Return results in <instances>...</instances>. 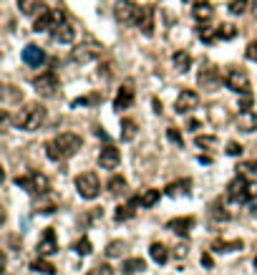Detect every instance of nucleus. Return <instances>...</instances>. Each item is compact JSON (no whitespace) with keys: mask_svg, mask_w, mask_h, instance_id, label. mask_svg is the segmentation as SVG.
<instances>
[{"mask_svg":"<svg viewBox=\"0 0 257 275\" xmlns=\"http://www.w3.org/2000/svg\"><path fill=\"white\" fill-rule=\"evenodd\" d=\"M81 137L79 134H73V132H63L61 137L46 141V154H48V159L53 162H61V159H71L73 154H76L81 149Z\"/></svg>","mask_w":257,"mask_h":275,"instance_id":"1","label":"nucleus"},{"mask_svg":"<svg viewBox=\"0 0 257 275\" xmlns=\"http://www.w3.org/2000/svg\"><path fill=\"white\" fill-rule=\"evenodd\" d=\"M13 122H15V127L23 129V132H35V129H41L43 122H46V109H43V104L30 101V104H25L23 109H18V114H15Z\"/></svg>","mask_w":257,"mask_h":275,"instance_id":"2","label":"nucleus"},{"mask_svg":"<svg viewBox=\"0 0 257 275\" xmlns=\"http://www.w3.org/2000/svg\"><path fill=\"white\" fill-rule=\"evenodd\" d=\"M257 192V187H252V182L247 179V177H242V174H237L230 184H227V197H230V202H235V205H245V202H250V197Z\"/></svg>","mask_w":257,"mask_h":275,"instance_id":"3","label":"nucleus"},{"mask_svg":"<svg viewBox=\"0 0 257 275\" xmlns=\"http://www.w3.org/2000/svg\"><path fill=\"white\" fill-rule=\"evenodd\" d=\"M15 184L28 189L30 194H48V189H51V179L41 172H28L23 177H15Z\"/></svg>","mask_w":257,"mask_h":275,"instance_id":"4","label":"nucleus"},{"mask_svg":"<svg viewBox=\"0 0 257 275\" xmlns=\"http://www.w3.org/2000/svg\"><path fill=\"white\" fill-rule=\"evenodd\" d=\"M76 192L81 194L84 200H96L98 192H101V182L96 172H84L76 177Z\"/></svg>","mask_w":257,"mask_h":275,"instance_id":"5","label":"nucleus"},{"mask_svg":"<svg viewBox=\"0 0 257 275\" xmlns=\"http://www.w3.org/2000/svg\"><path fill=\"white\" fill-rule=\"evenodd\" d=\"M98 56H101V43H96L93 38L79 43L76 48L71 51V61L73 63H88V61H96Z\"/></svg>","mask_w":257,"mask_h":275,"instance_id":"6","label":"nucleus"},{"mask_svg":"<svg viewBox=\"0 0 257 275\" xmlns=\"http://www.w3.org/2000/svg\"><path fill=\"white\" fill-rule=\"evenodd\" d=\"M225 86L235 94H250V76L242 68H230L225 73Z\"/></svg>","mask_w":257,"mask_h":275,"instance_id":"7","label":"nucleus"},{"mask_svg":"<svg viewBox=\"0 0 257 275\" xmlns=\"http://www.w3.org/2000/svg\"><path fill=\"white\" fill-rule=\"evenodd\" d=\"M33 89L38 91L41 96H46V99L56 96V91H58V78H56V73H53V71H46V73H41V76H35V78H33Z\"/></svg>","mask_w":257,"mask_h":275,"instance_id":"8","label":"nucleus"},{"mask_svg":"<svg viewBox=\"0 0 257 275\" xmlns=\"http://www.w3.org/2000/svg\"><path fill=\"white\" fill-rule=\"evenodd\" d=\"M136 25L144 35H154V28H157V8L154 5H141L139 10V18H136Z\"/></svg>","mask_w":257,"mask_h":275,"instance_id":"9","label":"nucleus"},{"mask_svg":"<svg viewBox=\"0 0 257 275\" xmlns=\"http://www.w3.org/2000/svg\"><path fill=\"white\" fill-rule=\"evenodd\" d=\"M139 5L131 3V0H116V5H114V15L119 23H136L139 18Z\"/></svg>","mask_w":257,"mask_h":275,"instance_id":"10","label":"nucleus"},{"mask_svg":"<svg viewBox=\"0 0 257 275\" xmlns=\"http://www.w3.org/2000/svg\"><path fill=\"white\" fill-rule=\"evenodd\" d=\"M61 20H66V15L61 13V10H43L41 15H38V20H35V25H33V30L35 33H46V30H53Z\"/></svg>","mask_w":257,"mask_h":275,"instance_id":"11","label":"nucleus"},{"mask_svg":"<svg viewBox=\"0 0 257 275\" xmlns=\"http://www.w3.org/2000/svg\"><path fill=\"white\" fill-rule=\"evenodd\" d=\"M197 106H199V94L192 91V89H181V94L176 96L174 109H176L179 114H189V111H194Z\"/></svg>","mask_w":257,"mask_h":275,"instance_id":"12","label":"nucleus"},{"mask_svg":"<svg viewBox=\"0 0 257 275\" xmlns=\"http://www.w3.org/2000/svg\"><path fill=\"white\" fill-rule=\"evenodd\" d=\"M53 253H58V240H56V230L53 227H46L41 240H38V255L41 258H51Z\"/></svg>","mask_w":257,"mask_h":275,"instance_id":"13","label":"nucleus"},{"mask_svg":"<svg viewBox=\"0 0 257 275\" xmlns=\"http://www.w3.org/2000/svg\"><path fill=\"white\" fill-rule=\"evenodd\" d=\"M98 164H101L103 169H116V167L121 164V151H119L116 146H111V144H106V146L98 151Z\"/></svg>","mask_w":257,"mask_h":275,"instance_id":"14","label":"nucleus"},{"mask_svg":"<svg viewBox=\"0 0 257 275\" xmlns=\"http://www.w3.org/2000/svg\"><path fill=\"white\" fill-rule=\"evenodd\" d=\"M134 104V84L131 81H124L121 89L116 91V99H114V109L116 111H124Z\"/></svg>","mask_w":257,"mask_h":275,"instance_id":"15","label":"nucleus"},{"mask_svg":"<svg viewBox=\"0 0 257 275\" xmlns=\"http://www.w3.org/2000/svg\"><path fill=\"white\" fill-rule=\"evenodd\" d=\"M51 35H53V41H58V43H73V38H76V28H73L68 20H61L51 30Z\"/></svg>","mask_w":257,"mask_h":275,"instance_id":"16","label":"nucleus"},{"mask_svg":"<svg viewBox=\"0 0 257 275\" xmlns=\"http://www.w3.org/2000/svg\"><path fill=\"white\" fill-rule=\"evenodd\" d=\"M237 129L240 132H245V134H252V132H257V114L252 111V109H247V111H240V116H237Z\"/></svg>","mask_w":257,"mask_h":275,"instance_id":"17","label":"nucleus"},{"mask_svg":"<svg viewBox=\"0 0 257 275\" xmlns=\"http://www.w3.org/2000/svg\"><path fill=\"white\" fill-rule=\"evenodd\" d=\"M192 15H194L197 23H207V20L214 18V5L209 3V0H197L194 8H192Z\"/></svg>","mask_w":257,"mask_h":275,"instance_id":"18","label":"nucleus"},{"mask_svg":"<svg viewBox=\"0 0 257 275\" xmlns=\"http://www.w3.org/2000/svg\"><path fill=\"white\" fill-rule=\"evenodd\" d=\"M23 61H25L28 66H33V68H38V66L46 61V53H43V48H38L35 43H30V46L23 48Z\"/></svg>","mask_w":257,"mask_h":275,"instance_id":"19","label":"nucleus"},{"mask_svg":"<svg viewBox=\"0 0 257 275\" xmlns=\"http://www.w3.org/2000/svg\"><path fill=\"white\" fill-rule=\"evenodd\" d=\"M194 227V220L192 217H174L167 222V230L174 232V235H189V230Z\"/></svg>","mask_w":257,"mask_h":275,"instance_id":"20","label":"nucleus"},{"mask_svg":"<svg viewBox=\"0 0 257 275\" xmlns=\"http://www.w3.org/2000/svg\"><path fill=\"white\" fill-rule=\"evenodd\" d=\"M18 8H20L23 15H38V13L46 10L43 0H18Z\"/></svg>","mask_w":257,"mask_h":275,"instance_id":"21","label":"nucleus"},{"mask_svg":"<svg viewBox=\"0 0 257 275\" xmlns=\"http://www.w3.org/2000/svg\"><path fill=\"white\" fill-rule=\"evenodd\" d=\"M171 63H174V68H176L179 73H187V71L192 68V56H189L187 51H176V53L171 56Z\"/></svg>","mask_w":257,"mask_h":275,"instance_id":"22","label":"nucleus"},{"mask_svg":"<svg viewBox=\"0 0 257 275\" xmlns=\"http://www.w3.org/2000/svg\"><path fill=\"white\" fill-rule=\"evenodd\" d=\"M189 187H192V182L189 179H179V182H171V184H167V194L169 197H181V194H189Z\"/></svg>","mask_w":257,"mask_h":275,"instance_id":"23","label":"nucleus"},{"mask_svg":"<svg viewBox=\"0 0 257 275\" xmlns=\"http://www.w3.org/2000/svg\"><path fill=\"white\" fill-rule=\"evenodd\" d=\"M136 205H139V200H131L129 205H119L116 212H114L116 222H126V220H131V217L136 215Z\"/></svg>","mask_w":257,"mask_h":275,"instance_id":"24","label":"nucleus"},{"mask_svg":"<svg viewBox=\"0 0 257 275\" xmlns=\"http://www.w3.org/2000/svg\"><path fill=\"white\" fill-rule=\"evenodd\" d=\"M242 248H245L242 240H217L212 245L214 253H235V250H242Z\"/></svg>","mask_w":257,"mask_h":275,"instance_id":"25","label":"nucleus"},{"mask_svg":"<svg viewBox=\"0 0 257 275\" xmlns=\"http://www.w3.org/2000/svg\"><path fill=\"white\" fill-rule=\"evenodd\" d=\"M149 255H152V260H154L157 265H164V263L169 260V248L162 245V243H154V245L149 248Z\"/></svg>","mask_w":257,"mask_h":275,"instance_id":"26","label":"nucleus"},{"mask_svg":"<svg viewBox=\"0 0 257 275\" xmlns=\"http://www.w3.org/2000/svg\"><path fill=\"white\" fill-rule=\"evenodd\" d=\"M106 189L108 192H111L114 194V197H119V194H126V189H129V184H126V179L124 177H111V179H108V184H106Z\"/></svg>","mask_w":257,"mask_h":275,"instance_id":"27","label":"nucleus"},{"mask_svg":"<svg viewBox=\"0 0 257 275\" xmlns=\"http://www.w3.org/2000/svg\"><path fill=\"white\" fill-rule=\"evenodd\" d=\"M159 197H162L159 189H144V192L139 194V205H141V207H154V205L159 202Z\"/></svg>","mask_w":257,"mask_h":275,"instance_id":"28","label":"nucleus"},{"mask_svg":"<svg viewBox=\"0 0 257 275\" xmlns=\"http://www.w3.org/2000/svg\"><path fill=\"white\" fill-rule=\"evenodd\" d=\"M197 35L202 38L204 43H214L217 38H219V28H212V25H207V23H199V28H197Z\"/></svg>","mask_w":257,"mask_h":275,"instance_id":"29","label":"nucleus"},{"mask_svg":"<svg viewBox=\"0 0 257 275\" xmlns=\"http://www.w3.org/2000/svg\"><path fill=\"white\" fill-rule=\"evenodd\" d=\"M124 273H129V275H134V273H144L146 270V263L141 260V258H129V260H124Z\"/></svg>","mask_w":257,"mask_h":275,"instance_id":"30","label":"nucleus"},{"mask_svg":"<svg viewBox=\"0 0 257 275\" xmlns=\"http://www.w3.org/2000/svg\"><path fill=\"white\" fill-rule=\"evenodd\" d=\"M30 270H33V273H43V275H56V265H51L46 258L30 263Z\"/></svg>","mask_w":257,"mask_h":275,"instance_id":"31","label":"nucleus"},{"mask_svg":"<svg viewBox=\"0 0 257 275\" xmlns=\"http://www.w3.org/2000/svg\"><path fill=\"white\" fill-rule=\"evenodd\" d=\"M136 137V122L134 119H124L121 122V141H131Z\"/></svg>","mask_w":257,"mask_h":275,"instance_id":"32","label":"nucleus"},{"mask_svg":"<svg viewBox=\"0 0 257 275\" xmlns=\"http://www.w3.org/2000/svg\"><path fill=\"white\" fill-rule=\"evenodd\" d=\"M73 253H76V255H81V258L91 255V253H93V245H91V240H88V238H81V240H76V243H73Z\"/></svg>","mask_w":257,"mask_h":275,"instance_id":"33","label":"nucleus"},{"mask_svg":"<svg viewBox=\"0 0 257 275\" xmlns=\"http://www.w3.org/2000/svg\"><path fill=\"white\" fill-rule=\"evenodd\" d=\"M237 169H240V174H242V177H247L250 182H255V184H257V162H245V164H240Z\"/></svg>","mask_w":257,"mask_h":275,"instance_id":"34","label":"nucleus"},{"mask_svg":"<svg viewBox=\"0 0 257 275\" xmlns=\"http://www.w3.org/2000/svg\"><path fill=\"white\" fill-rule=\"evenodd\" d=\"M219 28V38H225V41H232V38L237 35V28L232 23H222V25H217Z\"/></svg>","mask_w":257,"mask_h":275,"instance_id":"35","label":"nucleus"},{"mask_svg":"<svg viewBox=\"0 0 257 275\" xmlns=\"http://www.w3.org/2000/svg\"><path fill=\"white\" fill-rule=\"evenodd\" d=\"M247 5H250V0H230V13L232 15H242L245 10H247Z\"/></svg>","mask_w":257,"mask_h":275,"instance_id":"36","label":"nucleus"},{"mask_svg":"<svg viewBox=\"0 0 257 275\" xmlns=\"http://www.w3.org/2000/svg\"><path fill=\"white\" fill-rule=\"evenodd\" d=\"M124 250H126V243H119V240H116V243H108L106 255H108V258H119Z\"/></svg>","mask_w":257,"mask_h":275,"instance_id":"37","label":"nucleus"},{"mask_svg":"<svg viewBox=\"0 0 257 275\" xmlns=\"http://www.w3.org/2000/svg\"><path fill=\"white\" fill-rule=\"evenodd\" d=\"M86 275H114V268L108 265V263H101V265H96V268H91Z\"/></svg>","mask_w":257,"mask_h":275,"instance_id":"38","label":"nucleus"},{"mask_svg":"<svg viewBox=\"0 0 257 275\" xmlns=\"http://www.w3.org/2000/svg\"><path fill=\"white\" fill-rule=\"evenodd\" d=\"M167 137H169V139H171L174 144H179V146L184 144V139H181V134L176 132V127H169V129H167Z\"/></svg>","mask_w":257,"mask_h":275,"instance_id":"39","label":"nucleus"},{"mask_svg":"<svg viewBox=\"0 0 257 275\" xmlns=\"http://www.w3.org/2000/svg\"><path fill=\"white\" fill-rule=\"evenodd\" d=\"M214 144H217L214 137H197V146H204V149H207V146H214Z\"/></svg>","mask_w":257,"mask_h":275,"instance_id":"40","label":"nucleus"},{"mask_svg":"<svg viewBox=\"0 0 257 275\" xmlns=\"http://www.w3.org/2000/svg\"><path fill=\"white\" fill-rule=\"evenodd\" d=\"M227 154H230V156H240V154H242V146H240L237 141H230V144H227Z\"/></svg>","mask_w":257,"mask_h":275,"instance_id":"41","label":"nucleus"},{"mask_svg":"<svg viewBox=\"0 0 257 275\" xmlns=\"http://www.w3.org/2000/svg\"><path fill=\"white\" fill-rule=\"evenodd\" d=\"M247 58L257 63V41H252V43L247 46Z\"/></svg>","mask_w":257,"mask_h":275,"instance_id":"42","label":"nucleus"},{"mask_svg":"<svg viewBox=\"0 0 257 275\" xmlns=\"http://www.w3.org/2000/svg\"><path fill=\"white\" fill-rule=\"evenodd\" d=\"M250 106H252V96H250V94H242V99H240V109L247 111Z\"/></svg>","mask_w":257,"mask_h":275,"instance_id":"43","label":"nucleus"},{"mask_svg":"<svg viewBox=\"0 0 257 275\" xmlns=\"http://www.w3.org/2000/svg\"><path fill=\"white\" fill-rule=\"evenodd\" d=\"M10 99H20V96L13 91V86H5V101H10Z\"/></svg>","mask_w":257,"mask_h":275,"instance_id":"44","label":"nucleus"},{"mask_svg":"<svg viewBox=\"0 0 257 275\" xmlns=\"http://www.w3.org/2000/svg\"><path fill=\"white\" fill-rule=\"evenodd\" d=\"M202 265L212 268V255H209V253H204V255H202Z\"/></svg>","mask_w":257,"mask_h":275,"instance_id":"45","label":"nucleus"},{"mask_svg":"<svg viewBox=\"0 0 257 275\" xmlns=\"http://www.w3.org/2000/svg\"><path fill=\"white\" fill-rule=\"evenodd\" d=\"M174 253H176L179 258H184V255H187V245H179V248H176Z\"/></svg>","mask_w":257,"mask_h":275,"instance_id":"46","label":"nucleus"},{"mask_svg":"<svg viewBox=\"0 0 257 275\" xmlns=\"http://www.w3.org/2000/svg\"><path fill=\"white\" fill-rule=\"evenodd\" d=\"M197 129H199V122L192 119V122H189V132H197Z\"/></svg>","mask_w":257,"mask_h":275,"instance_id":"47","label":"nucleus"},{"mask_svg":"<svg viewBox=\"0 0 257 275\" xmlns=\"http://www.w3.org/2000/svg\"><path fill=\"white\" fill-rule=\"evenodd\" d=\"M255 270H257V258H255Z\"/></svg>","mask_w":257,"mask_h":275,"instance_id":"48","label":"nucleus"},{"mask_svg":"<svg viewBox=\"0 0 257 275\" xmlns=\"http://www.w3.org/2000/svg\"><path fill=\"white\" fill-rule=\"evenodd\" d=\"M255 10H257V0H255Z\"/></svg>","mask_w":257,"mask_h":275,"instance_id":"49","label":"nucleus"},{"mask_svg":"<svg viewBox=\"0 0 257 275\" xmlns=\"http://www.w3.org/2000/svg\"><path fill=\"white\" fill-rule=\"evenodd\" d=\"M184 3H192V0H184Z\"/></svg>","mask_w":257,"mask_h":275,"instance_id":"50","label":"nucleus"}]
</instances>
